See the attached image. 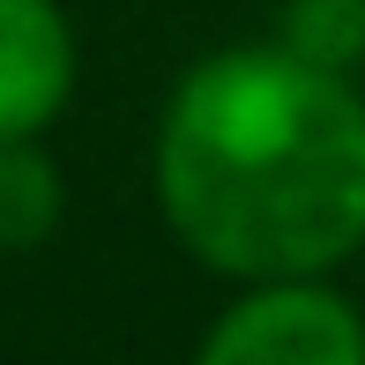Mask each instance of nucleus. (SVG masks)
<instances>
[{"label": "nucleus", "mask_w": 365, "mask_h": 365, "mask_svg": "<svg viewBox=\"0 0 365 365\" xmlns=\"http://www.w3.org/2000/svg\"><path fill=\"white\" fill-rule=\"evenodd\" d=\"M157 202L179 246L246 284H313L365 246V105L298 45H231L172 90Z\"/></svg>", "instance_id": "1"}, {"label": "nucleus", "mask_w": 365, "mask_h": 365, "mask_svg": "<svg viewBox=\"0 0 365 365\" xmlns=\"http://www.w3.org/2000/svg\"><path fill=\"white\" fill-rule=\"evenodd\" d=\"M194 365H365V321L328 284H254Z\"/></svg>", "instance_id": "2"}, {"label": "nucleus", "mask_w": 365, "mask_h": 365, "mask_svg": "<svg viewBox=\"0 0 365 365\" xmlns=\"http://www.w3.org/2000/svg\"><path fill=\"white\" fill-rule=\"evenodd\" d=\"M75 90V38L53 0H0V142H30Z\"/></svg>", "instance_id": "3"}, {"label": "nucleus", "mask_w": 365, "mask_h": 365, "mask_svg": "<svg viewBox=\"0 0 365 365\" xmlns=\"http://www.w3.org/2000/svg\"><path fill=\"white\" fill-rule=\"evenodd\" d=\"M60 164L30 142H0V254H30L60 224Z\"/></svg>", "instance_id": "4"}, {"label": "nucleus", "mask_w": 365, "mask_h": 365, "mask_svg": "<svg viewBox=\"0 0 365 365\" xmlns=\"http://www.w3.org/2000/svg\"><path fill=\"white\" fill-rule=\"evenodd\" d=\"M358 23H365V0H358Z\"/></svg>", "instance_id": "5"}]
</instances>
